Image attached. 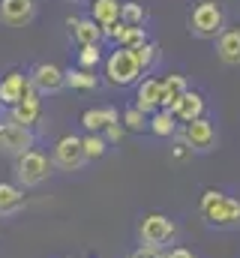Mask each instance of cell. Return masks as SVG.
Segmentation results:
<instances>
[{"mask_svg": "<svg viewBox=\"0 0 240 258\" xmlns=\"http://www.w3.org/2000/svg\"><path fill=\"white\" fill-rule=\"evenodd\" d=\"M99 60H102V48L99 45L78 48V69H93V66H99Z\"/></svg>", "mask_w": 240, "mask_h": 258, "instance_id": "28", "label": "cell"}, {"mask_svg": "<svg viewBox=\"0 0 240 258\" xmlns=\"http://www.w3.org/2000/svg\"><path fill=\"white\" fill-rule=\"evenodd\" d=\"M66 87L72 90H93L96 87V75H90V69H66Z\"/></svg>", "mask_w": 240, "mask_h": 258, "instance_id": "24", "label": "cell"}, {"mask_svg": "<svg viewBox=\"0 0 240 258\" xmlns=\"http://www.w3.org/2000/svg\"><path fill=\"white\" fill-rule=\"evenodd\" d=\"M111 39L117 42V48H126V51H135V48H141L144 42H150L144 27H129V24H123V21L117 24V30L111 33Z\"/></svg>", "mask_w": 240, "mask_h": 258, "instance_id": "21", "label": "cell"}, {"mask_svg": "<svg viewBox=\"0 0 240 258\" xmlns=\"http://www.w3.org/2000/svg\"><path fill=\"white\" fill-rule=\"evenodd\" d=\"M51 174H54V162H51V156L42 153V150H36V147L15 159V183H18L21 189L42 186Z\"/></svg>", "mask_w": 240, "mask_h": 258, "instance_id": "3", "label": "cell"}, {"mask_svg": "<svg viewBox=\"0 0 240 258\" xmlns=\"http://www.w3.org/2000/svg\"><path fill=\"white\" fill-rule=\"evenodd\" d=\"M27 204V195L18 183H0V216H18Z\"/></svg>", "mask_w": 240, "mask_h": 258, "instance_id": "20", "label": "cell"}, {"mask_svg": "<svg viewBox=\"0 0 240 258\" xmlns=\"http://www.w3.org/2000/svg\"><path fill=\"white\" fill-rule=\"evenodd\" d=\"M102 135H105V141H108V144H117L120 138L126 135V129H123V123H114V126H108V129H105Z\"/></svg>", "mask_w": 240, "mask_h": 258, "instance_id": "30", "label": "cell"}, {"mask_svg": "<svg viewBox=\"0 0 240 258\" xmlns=\"http://www.w3.org/2000/svg\"><path fill=\"white\" fill-rule=\"evenodd\" d=\"M126 258H165L162 249H150V246H135Z\"/></svg>", "mask_w": 240, "mask_h": 258, "instance_id": "29", "label": "cell"}, {"mask_svg": "<svg viewBox=\"0 0 240 258\" xmlns=\"http://www.w3.org/2000/svg\"><path fill=\"white\" fill-rule=\"evenodd\" d=\"M216 57L225 66H240V27H225L216 36Z\"/></svg>", "mask_w": 240, "mask_h": 258, "instance_id": "15", "label": "cell"}, {"mask_svg": "<svg viewBox=\"0 0 240 258\" xmlns=\"http://www.w3.org/2000/svg\"><path fill=\"white\" fill-rule=\"evenodd\" d=\"M39 114H42V102H39V93H36V87L30 84L27 96H24L18 105H12V108H9L6 120H9V123H15V126L30 129L33 123H36V120H39Z\"/></svg>", "mask_w": 240, "mask_h": 258, "instance_id": "10", "label": "cell"}, {"mask_svg": "<svg viewBox=\"0 0 240 258\" xmlns=\"http://www.w3.org/2000/svg\"><path fill=\"white\" fill-rule=\"evenodd\" d=\"M186 90H189V84H186L183 75H165V78H159V102H162V111H174V105L183 99Z\"/></svg>", "mask_w": 240, "mask_h": 258, "instance_id": "17", "label": "cell"}, {"mask_svg": "<svg viewBox=\"0 0 240 258\" xmlns=\"http://www.w3.org/2000/svg\"><path fill=\"white\" fill-rule=\"evenodd\" d=\"M147 129L156 135V138H174L177 135V117L171 114V111H156V114H150V123Z\"/></svg>", "mask_w": 240, "mask_h": 258, "instance_id": "22", "label": "cell"}, {"mask_svg": "<svg viewBox=\"0 0 240 258\" xmlns=\"http://www.w3.org/2000/svg\"><path fill=\"white\" fill-rule=\"evenodd\" d=\"M27 90H30V78L24 72H18V69L6 72V78L0 81V105H6V108L18 105L27 96Z\"/></svg>", "mask_w": 240, "mask_h": 258, "instance_id": "13", "label": "cell"}, {"mask_svg": "<svg viewBox=\"0 0 240 258\" xmlns=\"http://www.w3.org/2000/svg\"><path fill=\"white\" fill-rule=\"evenodd\" d=\"M120 120H123V129H126V132H144L147 123H150V117H147L141 108H135V105H129Z\"/></svg>", "mask_w": 240, "mask_h": 258, "instance_id": "26", "label": "cell"}, {"mask_svg": "<svg viewBox=\"0 0 240 258\" xmlns=\"http://www.w3.org/2000/svg\"><path fill=\"white\" fill-rule=\"evenodd\" d=\"M27 78H30V84L36 87L39 96H45V93H60V90L66 87V75H63V69L54 66V63H36Z\"/></svg>", "mask_w": 240, "mask_h": 258, "instance_id": "9", "label": "cell"}, {"mask_svg": "<svg viewBox=\"0 0 240 258\" xmlns=\"http://www.w3.org/2000/svg\"><path fill=\"white\" fill-rule=\"evenodd\" d=\"M171 114L177 117L180 123H192V120L204 117V96H201V93H195V90H186V93H183V99L174 105V111H171Z\"/></svg>", "mask_w": 240, "mask_h": 258, "instance_id": "19", "label": "cell"}, {"mask_svg": "<svg viewBox=\"0 0 240 258\" xmlns=\"http://www.w3.org/2000/svg\"><path fill=\"white\" fill-rule=\"evenodd\" d=\"M225 30V12L219 3L213 0H201L192 12H189V33L198 39H216Z\"/></svg>", "mask_w": 240, "mask_h": 258, "instance_id": "4", "label": "cell"}, {"mask_svg": "<svg viewBox=\"0 0 240 258\" xmlns=\"http://www.w3.org/2000/svg\"><path fill=\"white\" fill-rule=\"evenodd\" d=\"M51 162H54V168L66 171V174L81 171V168L87 165L81 138H78V135H63V138H57V144H54V150H51Z\"/></svg>", "mask_w": 240, "mask_h": 258, "instance_id": "6", "label": "cell"}, {"mask_svg": "<svg viewBox=\"0 0 240 258\" xmlns=\"http://www.w3.org/2000/svg\"><path fill=\"white\" fill-rule=\"evenodd\" d=\"M33 147H36V135H33V129L15 126V123H9V120L0 123V153L18 159V156H24V153L33 150Z\"/></svg>", "mask_w": 240, "mask_h": 258, "instance_id": "8", "label": "cell"}, {"mask_svg": "<svg viewBox=\"0 0 240 258\" xmlns=\"http://www.w3.org/2000/svg\"><path fill=\"white\" fill-rule=\"evenodd\" d=\"M177 222L168 219L165 213H147L141 222H138V243L141 246H150V249H171L174 240H177Z\"/></svg>", "mask_w": 240, "mask_h": 258, "instance_id": "2", "label": "cell"}, {"mask_svg": "<svg viewBox=\"0 0 240 258\" xmlns=\"http://www.w3.org/2000/svg\"><path fill=\"white\" fill-rule=\"evenodd\" d=\"M81 144H84V159H87V162H96V159H102V156L108 153V141H105V135L87 132V135L81 138Z\"/></svg>", "mask_w": 240, "mask_h": 258, "instance_id": "23", "label": "cell"}, {"mask_svg": "<svg viewBox=\"0 0 240 258\" xmlns=\"http://www.w3.org/2000/svg\"><path fill=\"white\" fill-rule=\"evenodd\" d=\"M120 9H123V0H90V18L99 24L102 36L111 39V33L117 30Z\"/></svg>", "mask_w": 240, "mask_h": 258, "instance_id": "11", "label": "cell"}, {"mask_svg": "<svg viewBox=\"0 0 240 258\" xmlns=\"http://www.w3.org/2000/svg\"><path fill=\"white\" fill-rule=\"evenodd\" d=\"M105 75H108V81H111L114 87H129V84H138L144 72H141V66H138V60H135L132 51L114 48V51L108 54V60H105Z\"/></svg>", "mask_w": 240, "mask_h": 258, "instance_id": "5", "label": "cell"}, {"mask_svg": "<svg viewBox=\"0 0 240 258\" xmlns=\"http://www.w3.org/2000/svg\"><path fill=\"white\" fill-rule=\"evenodd\" d=\"M180 135H183V141H186V147H189L192 153H210V150H216V144H219L216 126H213V120H207V117H198V120L186 123Z\"/></svg>", "mask_w": 240, "mask_h": 258, "instance_id": "7", "label": "cell"}, {"mask_svg": "<svg viewBox=\"0 0 240 258\" xmlns=\"http://www.w3.org/2000/svg\"><path fill=\"white\" fill-rule=\"evenodd\" d=\"M66 27H69V36L78 42V48H84V45H99L105 36H102V30H99V24L87 15V18H66Z\"/></svg>", "mask_w": 240, "mask_h": 258, "instance_id": "14", "label": "cell"}, {"mask_svg": "<svg viewBox=\"0 0 240 258\" xmlns=\"http://www.w3.org/2000/svg\"><path fill=\"white\" fill-rule=\"evenodd\" d=\"M198 213L210 228H219V231H237L240 228V198L225 195L222 189H204Z\"/></svg>", "mask_w": 240, "mask_h": 258, "instance_id": "1", "label": "cell"}, {"mask_svg": "<svg viewBox=\"0 0 240 258\" xmlns=\"http://www.w3.org/2000/svg\"><path fill=\"white\" fill-rule=\"evenodd\" d=\"M33 15H36L33 0H0V21L6 27H24L33 21Z\"/></svg>", "mask_w": 240, "mask_h": 258, "instance_id": "12", "label": "cell"}, {"mask_svg": "<svg viewBox=\"0 0 240 258\" xmlns=\"http://www.w3.org/2000/svg\"><path fill=\"white\" fill-rule=\"evenodd\" d=\"M165 258H198V255L186 246H171V249H165Z\"/></svg>", "mask_w": 240, "mask_h": 258, "instance_id": "31", "label": "cell"}, {"mask_svg": "<svg viewBox=\"0 0 240 258\" xmlns=\"http://www.w3.org/2000/svg\"><path fill=\"white\" fill-rule=\"evenodd\" d=\"M120 21L129 24V27H144V24H147V9H144L141 3H123Z\"/></svg>", "mask_w": 240, "mask_h": 258, "instance_id": "25", "label": "cell"}, {"mask_svg": "<svg viewBox=\"0 0 240 258\" xmlns=\"http://www.w3.org/2000/svg\"><path fill=\"white\" fill-rule=\"evenodd\" d=\"M135 108H141L147 117L156 114V111L162 108V102H159V78H144V81H138Z\"/></svg>", "mask_w": 240, "mask_h": 258, "instance_id": "18", "label": "cell"}, {"mask_svg": "<svg viewBox=\"0 0 240 258\" xmlns=\"http://www.w3.org/2000/svg\"><path fill=\"white\" fill-rule=\"evenodd\" d=\"M132 54H135V60H138V66H141V72H150L153 63L159 60V48H156L153 42H144V45H141V48H135Z\"/></svg>", "mask_w": 240, "mask_h": 258, "instance_id": "27", "label": "cell"}, {"mask_svg": "<svg viewBox=\"0 0 240 258\" xmlns=\"http://www.w3.org/2000/svg\"><path fill=\"white\" fill-rule=\"evenodd\" d=\"M120 123V111L114 105H105V108H87L84 114H81V126L87 129V132H96V135H102L108 126H114Z\"/></svg>", "mask_w": 240, "mask_h": 258, "instance_id": "16", "label": "cell"}]
</instances>
